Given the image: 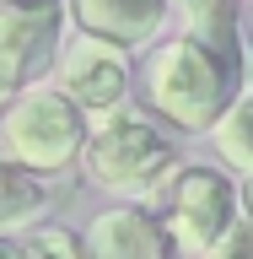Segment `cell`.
<instances>
[{"label":"cell","instance_id":"obj_11","mask_svg":"<svg viewBox=\"0 0 253 259\" xmlns=\"http://www.w3.org/2000/svg\"><path fill=\"white\" fill-rule=\"evenodd\" d=\"M216 141H221V157L226 162H237V167L253 173V97L237 103V108L216 124Z\"/></svg>","mask_w":253,"mask_h":259},{"label":"cell","instance_id":"obj_7","mask_svg":"<svg viewBox=\"0 0 253 259\" xmlns=\"http://www.w3.org/2000/svg\"><path fill=\"white\" fill-rule=\"evenodd\" d=\"M81 27L103 44H145L167 16V0H76Z\"/></svg>","mask_w":253,"mask_h":259},{"label":"cell","instance_id":"obj_12","mask_svg":"<svg viewBox=\"0 0 253 259\" xmlns=\"http://www.w3.org/2000/svg\"><path fill=\"white\" fill-rule=\"evenodd\" d=\"M76 238L70 232H60V227H43V232H32L27 243H22V254L16 259H76Z\"/></svg>","mask_w":253,"mask_h":259},{"label":"cell","instance_id":"obj_10","mask_svg":"<svg viewBox=\"0 0 253 259\" xmlns=\"http://www.w3.org/2000/svg\"><path fill=\"white\" fill-rule=\"evenodd\" d=\"M38 205H43V184L27 167H16V162L0 157V232L16 227V222H27Z\"/></svg>","mask_w":253,"mask_h":259},{"label":"cell","instance_id":"obj_6","mask_svg":"<svg viewBox=\"0 0 253 259\" xmlns=\"http://www.w3.org/2000/svg\"><path fill=\"white\" fill-rule=\"evenodd\" d=\"M60 87H65V97L81 103L86 113L119 108V97L129 92V65H124V54H119V44L81 38V44L60 60Z\"/></svg>","mask_w":253,"mask_h":259},{"label":"cell","instance_id":"obj_3","mask_svg":"<svg viewBox=\"0 0 253 259\" xmlns=\"http://www.w3.org/2000/svg\"><path fill=\"white\" fill-rule=\"evenodd\" d=\"M81 146V119L70 108V97L60 92H27L6 113V151L22 167H65Z\"/></svg>","mask_w":253,"mask_h":259},{"label":"cell","instance_id":"obj_2","mask_svg":"<svg viewBox=\"0 0 253 259\" xmlns=\"http://www.w3.org/2000/svg\"><path fill=\"white\" fill-rule=\"evenodd\" d=\"M167 167H173V141L124 108H108L103 124L92 130V141H86V173L103 189H135L140 194L151 184H162Z\"/></svg>","mask_w":253,"mask_h":259},{"label":"cell","instance_id":"obj_8","mask_svg":"<svg viewBox=\"0 0 253 259\" xmlns=\"http://www.w3.org/2000/svg\"><path fill=\"white\" fill-rule=\"evenodd\" d=\"M162 227L140 210H108L92 227V259H162Z\"/></svg>","mask_w":253,"mask_h":259},{"label":"cell","instance_id":"obj_1","mask_svg":"<svg viewBox=\"0 0 253 259\" xmlns=\"http://www.w3.org/2000/svg\"><path fill=\"white\" fill-rule=\"evenodd\" d=\"M226 92H232V54L199 44V38H183L151 60V103L183 130L216 124Z\"/></svg>","mask_w":253,"mask_h":259},{"label":"cell","instance_id":"obj_5","mask_svg":"<svg viewBox=\"0 0 253 259\" xmlns=\"http://www.w3.org/2000/svg\"><path fill=\"white\" fill-rule=\"evenodd\" d=\"M60 27V0H0V97L16 92Z\"/></svg>","mask_w":253,"mask_h":259},{"label":"cell","instance_id":"obj_4","mask_svg":"<svg viewBox=\"0 0 253 259\" xmlns=\"http://www.w3.org/2000/svg\"><path fill=\"white\" fill-rule=\"evenodd\" d=\"M232 205L237 200H232V184L221 173L189 167L173 189V238H178V248H189V254L216 248L226 238V227H232Z\"/></svg>","mask_w":253,"mask_h":259},{"label":"cell","instance_id":"obj_14","mask_svg":"<svg viewBox=\"0 0 253 259\" xmlns=\"http://www.w3.org/2000/svg\"><path fill=\"white\" fill-rule=\"evenodd\" d=\"M248 210H253V184H248Z\"/></svg>","mask_w":253,"mask_h":259},{"label":"cell","instance_id":"obj_13","mask_svg":"<svg viewBox=\"0 0 253 259\" xmlns=\"http://www.w3.org/2000/svg\"><path fill=\"white\" fill-rule=\"evenodd\" d=\"M210 259H253V222H232L226 238L210 248Z\"/></svg>","mask_w":253,"mask_h":259},{"label":"cell","instance_id":"obj_9","mask_svg":"<svg viewBox=\"0 0 253 259\" xmlns=\"http://www.w3.org/2000/svg\"><path fill=\"white\" fill-rule=\"evenodd\" d=\"M183 16H189V32L199 44L221 49V54L237 49V11H232V0H183Z\"/></svg>","mask_w":253,"mask_h":259}]
</instances>
